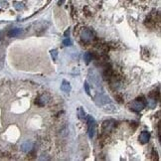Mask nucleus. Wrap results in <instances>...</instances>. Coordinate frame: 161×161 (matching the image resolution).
Listing matches in <instances>:
<instances>
[{"mask_svg": "<svg viewBox=\"0 0 161 161\" xmlns=\"http://www.w3.org/2000/svg\"><path fill=\"white\" fill-rule=\"evenodd\" d=\"M87 122H88V133L90 138H93L95 134V131H97V123H95V120L93 116L89 115L87 117Z\"/></svg>", "mask_w": 161, "mask_h": 161, "instance_id": "nucleus-1", "label": "nucleus"}, {"mask_svg": "<svg viewBox=\"0 0 161 161\" xmlns=\"http://www.w3.org/2000/svg\"><path fill=\"white\" fill-rule=\"evenodd\" d=\"M130 110H133L135 112H139L145 108V103L141 99H135L130 103Z\"/></svg>", "mask_w": 161, "mask_h": 161, "instance_id": "nucleus-2", "label": "nucleus"}, {"mask_svg": "<svg viewBox=\"0 0 161 161\" xmlns=\"http://www.w3.org/2000/svg\"><path fill=\"white\" fill-rule=\"evenodd\" d=\"M80 39L84 43H90L93 41V35L92 33V31H90L89 29H84L80 32Z\"/></svg>", "mask_w": 161, "mask_h": 161, "instance_id": "nucleus-3", "label": "nucleus"}, {"mask_svg": "<svg viewBox=\"0 0 161 161\" xmlns=\"http://www.w3.org/2000/svg\"><path fill=\"white\" fill-rule=\"evenodd\" d=\"M115 124H116V122H115L114 120H106L103 123V131L110 132L114 128Z\"/></svg>", "mask_w": 161, "mask_h": 161, "instance_id": "nucleus-4", "label": "nucleus"}, {"mask_svg": "<svg viewBox=\"0 0 161 161\" xmlns=\"http://www.w3.org/2000/svg\"><path fill=\"white\" fill-rule=\"evenodd\" d=\"M90 72L93 74V76L91 75L90 73H89V79L92 80V82H93V84H95L97 87H101V79H99V76L97 75V74L95 73V71H92V70H91Z\"/></svg>", "mask_w": 161, "mask_h": 161, "instance_id": "nucleus-5", "label": "nucleus"}, {"mask_svg": "<svg viewBox=\"0 0 161 161\" xmlns=\"http://www.w3.org/2000/svg\"><path fill=\"white\" fill-rule=\"evenodd\" d=\"M33 146H34V144L31 140H26L21 144V150H22L23 152H25V153H28V152H30L33 149Z\"/></svg>", "mask_w": 161, "mask_h": 161, "instance_id": "nucleus-6", "label": "nucleus"}, {"mask_svg": "<svg viewBox=\"0 0 161 161\" xmlns=\"http://www.w3.org/2000/svg\"><path fill=\"white\" fill-rule=\"evenodd\" d=\"M103 110L106 112V114H115V112H117V108L114 106V104H112V103L108 104H108H106V106H103Z\"/></svg>", "mask_w": 161, "mask_h": 161, "instance_id": "nucleus-7", "label": "nucleus"}, {"mask_svg": "<svg viewBox=\"0 0 161 161\" xmlns=\"http://www.w3.org/2000/svg\"><path fill=\"white\" fill-rule=\"evenodd\" d=\"M149 139H150V133L148 131H142L140 133V135H139V141L142 144L147 143L149 141Z\"/></svg>", "mask_w": 161, "mask_h": 161, "instance_id": "nucleus-8", "label": "nucleus"}, {"mask_svg": "<svg viewBox=\"0 0 161 161\" xmlns=\"http://www.w3.org/2000/svg\"><path fill=\"white\" fill-rule=\"evenodd\" d=\"M95 101H97V104H101V106H103V103H110V99L108 97H106V95H99V97H97L95 99Z\"/></svg>", "mask_w": 161, "mask_h": 161, "instance_id": "nucleus-9", "label": "nucleus"}, {"mask_svg": "<svg viewBox=\"0 0 161 161\" xmlns=\"http://www.w3.org/2000/svg\"><path fill=\"white\" fill-rule=\"evenodd\" d=\"M71 85H70V83L68 80H63L62 82V85H61V90L63 91V92L65 93H70L71 92Z\"/></svg>", "mask_w": 161, "mask_h": 161, "instance_id": "nucleus-10", "label": "nucleus"}, {"mask_svg": "<svg viewBox=\"0 0 161 161\" xmlns=\"http://www.w3.org/2000/svg\"><path fill=\"white\" fill-rule=\"evenodd\" d=\"M48 103V97L47 95H40V97L37 99V101H36V104H38V106H45Z\"/></svg>", "mask_w": 161, "mask_h": 161, "instance_id": "nucleus-11", "label": "nucleus"}, {"mask_svg": "<svg viewBox=\"0 0 161 161\" xmlns=\"http://www.w3.org/2000/svg\"><path fill=\"white\" fill-rule=\"evenodd\" d=\"M22 33V30L19 29V28H15V29H11L8 32V36L9 37H17Z\"/></svg>", "mask_w": 161, "mask_h": 161, "instance_id": "nucleus-12", "label": "nucleus"}, {"mask_svg": "<svg viewBox=\"0 0 161 161\" xmlns=\"http://www.w3.org/2000/svg\"><path fill=\"white\" fill-rule=\"evenodd\" d=\"M147 103H148L149 108H155V106H156L157 101H156V99H153V97H149V99H147Z\"/></svg>", "mask_w": 161, "mask_h": 161, "instance_id": "nucleus-13", "label": "nucleus"}, {"mask_svg": "<svg viewBox=\"0 0 161 161\" xmlns=\"http://www.w3.org/2000/svg\"><path fill=\"white\" fill-rule=\"evenodd\" d=\"M84 60L86 61L87 64H89V63H90L91 61L93 60V55H92L91 53H89V52H88V53H86V54L84 55Z\"/></svg>", "mask_w": 161, "mask_h": 161, "instance_id": "nucleus-14", "label": "nucleus"}, {"mask_svg": "<svg viewBox=\"0 0 161 161\" xmlns=\"http://www.w3.org/2000/svg\"><path fill=\"white\" fill-rule=\"evenodd\" d=\"M63 44H64L65 46H72V41H71V39H69V38L65 39V40L63 41Z\"/></svg>", "mask_w": 161, "mask_h": 161, "instance_id": "nucleus-15", "label": "nucleus"}, {"mask_svg": "<svg viewBox=\"0 0 161 161\" xmlns=\"http://www.w3.org/2000/svg\"><path fill=\"white\" fill-rule=\"evenodd\" d=\"M84 88H85V90H86V93H88V95H91V90H90V87H89V84L88 83H85L84 84Z\"/></svg>", "mask_w": 161, "mask_h": 161, "instance_id": "nucleus-16", "label": "nucleus"}, {"mask_svg": "<svg viewBox=\"0 0 161 161\" xmlns=\"http://www.w3.org/2000/svg\"><path fill=\"white\" fill-rule=\"evenodd\" d=\"M57 55H58L57 50H52V51H51V56H52V58H53V60H56V59H57Z\"/></svg>", "mask_w": 161, "mask_h": 161, "instance_id": "nucleus-17", "label": "nucleus"}, {"mask_svg": "<svg viewBox=\"0 0 161 161\" xmlns=\"http://www.w3.org/2000/svg\"><path fill=\"white\" fill-rule=\"evenodd\" d=\"M14 7L16 8L17 10H21L23 8V6H22V4H21V3H17V2H15V3H14Z\"/></svg>", "mask_w": 161, "mask_h": 161, "instance_id": "nucleus-18", "label": "nucleus"}, {"mask_svg": "<svg viewBox=\"0 0 161 161\" xmlns=\"http://www.w3.org/2000/svg\"><path fill=\"white\" fill-rule=\"evenodd\" d=\"M79 115H80V118H85V112L83 110L82 108H79Z\"/></svg>", "mask_w": 161, "mask_h": 161, "instance_id": "nucleus-19", "label": "nucleus"}, {"mask_svg": "<svg viewBox=\"0 0 161 161\" xmlns=\"http://www.w3.org/2000/svg\"><path fill=\"white\" fill-rule=\"evenodd\" d=\"M64 2H65V0H59V5H63L64 4Z\"/></svg>", "mask_w": 161, "mask_h": 161, "instance_id": "nucleus-20", "label": "nucleus"}, {"mask_svg": "<svg viewBox=\"0 0 161 161\" xmlns=\"http://www.w3.org/2000/svg\"><path fill=\"white\" fill-rule=\"evenodd\" d=\"M68 35H70V29H68L66 32H65V37H67Z\"/></svg>", "mask_w": 161, "mask_h": 161, "instance_id": "nucleus-21", "label": "nucleus"}]
</instances>
